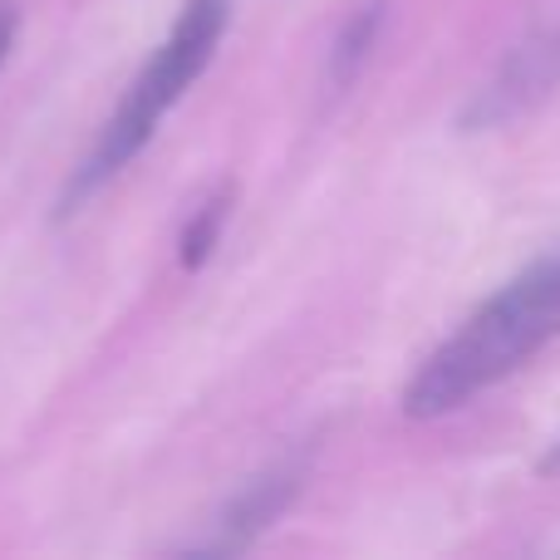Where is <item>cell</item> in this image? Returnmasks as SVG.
Returning <instances> with one entry per match:
<instances>
[{
    "label": "cell",
    "instance_id": "1",
    "mask_svg": "<svg viewBox=\"0 0 560 560\" xmlns=\"http://www.w3.org/2000/svg\"><path fill=\"white\" fill-rule=\"evenodd\" d=\"M560 335V246L506 280L482 310L467 315L447 345L428 354L404 394L408 418H443L463 408L472 394L502 384L516 364L536 354L546 339Z\"/></svg>",
    "mask_w": 560,
    "mask_h": 560
},
{
    "label": "cell",
    "instance_id": "2",
    "mask_svg": "<svg viewBox=\"0 0 560 560\" xmlns=\"http://www.w3.org/2000/svg\"><path fill=\"white\" fill-rule=\"evenodd\" d=\"M226 15H232V0H187L183 15H177V25H173V35L153 49V59H148L143 74L133 79L128 98L118 104V114L108 118V128L98 133L89 163L79 167V177L69 183V202L65 207L84 202V197L94 192L98 183H108L128 158L143 153V143L158 133L163 114L197 84V74L212 65L217 45H222Z\"/></svg>",
    "mask_w": 560,
    "mask_h": 560
},
{
    "label": "cell",
    "instance_id": "3",
    "mask_svg": "<svg viewBox=\"0 0 560 560\" xmlns=\"http://www.w3.org/2000/svg\"><path fill=\"white\" fill-rule=\"evenodd\" d=\"M560 74V35H536L532 45H522L512 55V65L497 74V84L482 94L472 124H497V118H512L516 108H526L532 98H541Z\"/></svg>",
    "mask_w": 560,
    "mask_h": 560
},
{
    "label": "cell",
    "instance_id": "4",
    "mask_svg": "<svg viewBox=\"0 0 560 560\" xmlns=\"http://www.w3.org/2000/svg\"><path fill=\"white\" fill-rule=\"evenodd\" d=\"M295 487H300L295 467H280V472H271L266 482H256L252 492H246L242 502L232 506V516H226V532H232V541H226V546H242L252 532H261V526L271 522L280 506L295 497Z\"/></svg>",
    "mask_w": 560,
    "mask_h": 560
},
{
    "label": "cell",
    "instance_id": "5",
    "mask_svg": "<svg viewBox=\"0 0 560 560\" xmlns=\"http://www.w3.org/2000/svg\"><path fill=\"white\" fill-rule=\"evenodd\" d=\"M226 207H232V187H222L217 197H207V202L197 207V217L187 222V232H183V266L187 271H197V266L212 256L217 236H222V222H226Z\"/></svg>",
    "mask_w": 560,
    "mask_h": 560
},
{
    "label": "cell",
    "instance_id": "6",
    "mask_svg": "<svg viewBox=\"0 0 560 560\" xmlns=\"http://www.w3.org/2000/svg\"><path fill=\"white\" fill-rule=\"evenodd\" d=\"M374 30H378V5H369V10H359L354 20L345 25V35H339V45H335V84H349L354 79V69L364 65V55H369V45H374Z\"/></svg>",
    "mask_w": 560,
    "mask_h": 560
},
{
    "label": "cell",
    "instance_id": "7",
    "mask_svg": "<svg viewBox=\"0 0 560 560\" xmlns=\"http://www.w3.org/2000/svg\"><path fill=\"white\" fill-rule=\"evenodd\" d=\"M10 39H15V5H10V0H0V65H5Z\"/></svg>",
    "mask_w": 560,
    "mask_h": 560
},
{
    "label": "cell",
    "instance_id": "8",
    "mask_svg": "<svg viewBox=\"0 0 560 560\" xmlns=\"http://www.w3.org/2000/svg\"><path fill=\"white\" fill-rule=\"evenodd\" d=\"M541 467H546V472H560V443L551 447V457H546V463H541Z\"/></svg>",
    "mask_w": 560,
    "mask_h": 560
}]
</instances>
